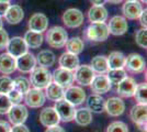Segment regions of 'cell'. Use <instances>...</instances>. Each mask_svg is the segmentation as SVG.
Segmentation results:
<instances>
[{
    "label": "cell",
    "instance_id": "6da1fadb",
    "mask_svg": "<svg viewBox=\"0 0 147 132\" xmlns=\"http://www.w3.org/2000/svg\"><path fill=\"white\" fill-rule=\"evenodd\" d=\"M68 40V34L63 26L55 25L46 32V42L51 47L61 49Z\"/></svg>",
    "mask_w": 147,
    "mask_h": 132
},
{
    "label": "cell",
    "instance_id": "7a4b0ae2",
    "mask_svg": "<svg viewBox=\"0 0 147 132\" xmlns=\"http://www.w3.org/2000/svg\"><path fill=\"white\" fill-rule=\"evenodd\" d=\"M31 85L37 89H44L52 83V74L49 73V68L42 66H37L31 72L30 78Z\"/></svg>",
    "mask_w": 147,
    "mask_h": 132
},
{
    "label": "cell",
    "instance_id": "3957f363",
    "mask_svg": "<svg viewBox=\"0 0 147 132\" xmlns=\"http://www.w3.org/2000/svg\"><path fill=\"white\" fill-rule=\"evenodd\" d=\"M109 34L108 25L104 22L91 23L85 32L86 38L92 42H103L109 38Z\"/></svg>",
    "mask_w": 147,
    "mask_h": 132
},
{
    "label": "cell",
    "instance_id": "277c9868",
    "mask_svg": "<svg viewBox=\"0 0 147 132\" xmlns=\"http://www.w3.org/2000/svg\"><path fill=\"white\" fill-rule=\"evenodd\" d=\"M61 19H63L64 24L67 28L74 29V28H79L80 25L84 24L85 17H84V13L81 12L79 9L70 8L63 13Z\"/></svg>",
    "mask_w": 147,
    "mask_h": 132
},
{
    "label": "cell",
    "instance_id": "5b68a950",
    "mask_svg": "<svg viewBox=\"0 0 147 132\" xmlns=\"http://www.w3.org/2000/svg\"><path fill=\"white\" fill-rule=\"evenodd\" d=\"M55 108L56 112L58 114L61 121L64 122H70L73 121L75 118V112H76V109L75 106H73L71 104H69L67 100H65L64 98L58 101H55Z\"/></svg>",
    "mask_w": 147,
    "mask_h": 132
},
{
    "label": "cell",
    "instance_id": "8992f818",
    "mask_svg": "<svg viewBox=\"0 0 147 132\" xmlns=\"http://www.w3.org/2000/svg\"><path fill=\"white\" fill-rule=\"evenodd\" d=\"M64 99L73 106H80L86 101V91L78 86H70L64 91Z\"/></svg>",
    "mask_w": 147,
    "mask_h": 132
},
{
    "label": "cell",
    "instance_id": "52a82bcc",
    "mask_svg": "<svg viewBox=\"0 0 147 132\" xmlns=\"http://www.w3.org/2000/svg\"><path fill=\"white\" fill-rule=\"evenodd\" d=\"M52 81L53 83L57 84L58 86L61 88L66 89V88L70 87L74 83V73L65 68H57L54 70V73L52 74Z\"/></svg>",
    "mask_w": 147,
    "mask_h": 132
},
{
    "label": "cell",
    "instance_id": "ba28073f",
    "mask_svg": "<svg viewBox=\"0 0 147 132\" xmlns=\"http://www.w3.org/2000/svg\"><path fill=\"white\" fill-rule=\"evenodd\" d=\"M94 75L96 73L92 70L91 66L85 64V65H79L77 67L76 73L74 74V79L81 86H89Z\"/></svg>",
    "mask_w": 147,
    "mask_h": 132
},
{
    "label": "cell",
    "instance_id": "9c48e42d",
    "mask_svg": "<svg viewBox=\"0 0 147 132\" xmlns=\"http://www.w3.org/2000/svg\"><path fill=\"white\" fill-rule=\"evenodd\" d=\"M7 114H8L9 121L14 126V125L24 123L29 117V111L25 106L18 104V105H12V107L10 108Z\"/></svg>",
    "mask_w": 147,
    "mask_h": 132
},
{
    "label": "cell",
    "instance_id": "30bf717a",
    "mask_svg": "<svg viewBox=\"0 0 147 132\" xmlns=\"http://www.w3.org/2000/svg\"><path fill=\"white\" fill-rule=\"evenodd\" d=\"M7 51L8 53L13 56L14 58L21 56L25 54L28 52V46L25 44L24 40L21 38V37H14L12 39H9L8 44H7Z\"/></svg>",
    "mask_w": 147,
    "mask_h": 132
},
{
    "label": "cell",
    "instance_id": "8fae6325",
    "mask_svg": "<svg viewBox=\"0 0 147 132\" xmlns=\"http://www.w3.org/2000/svg\"><path fill=\"white\" fill-rule=\"evenodd\" d=\"M25 104L31 108H40L42 107L45 100H46V97L45 94L42 91V89H37V88H32L29 89V91L25 94L24 97Z\"/></svg>",
    "mask_w": 147,
    "mask_h": 132
},
{
    "label": "cell",
    "instance_id": "7c38bea8",
    "mask_svg": "<svg viewBox=\"0 0 147 132\" xmlns=\"http://www.w3.org/2000/svg\"><path fill=\"white\" fill-rule=\"evenodd\" d=\"M127 29H129L127 21L124 17H121V16L112 17L108 24L109 33L113 34V35H123L126 33Z\"/></svg>",
    "mask_w": 147,
    "mask_h": 132
},
{
    "label": "cell",
    "instance_id": "4fadbf2b",
    "mask_svg": "<svg viewBox=\"0 0 147 132\" xmlns=\"http://www.w3.org/2000/svg\"><path fill=\"white\" fill-rule=\"evenodd\" d=\"M17 61V69H19L21 73H31L33 69L36 66V60L35 56L32 54L26 52L25 54L21 55L16 58Z\"/></svg>",
    "mask_w": 147,
    "mask_h": 132
},
{
    "label": "cell",
    "instance_id": "5bb4252c",
    "mask_svg": "<svg viewBox=\"0 0 147 132\" xmlns=\"http://www.w3.org/2000/svg\"><path fill=\"white\" fill-rule=\"evenodd\" d=\"M89 86L91 88L92 93L97 95L107 94L112 87L107 75H94L91 84Z\"/></svg>",
    "mask_w": 147,
    "mask_h": 132
},
{
    "label": "cell",
    "instance_id": "9a60e30c",
    "mask_svg": "<svg viewBox=\"0 0 147 132\" xmlns=\"http://www.w3.org/2000/svg\"><path fill=\"white\" fill-rule=\"evenodd\" d=\"M104 110L111 117H119L121 116L125 110V104L124 101L119 97H111L105 101Z\"/></svg>",
    "mask_w": 147,
    "mask_h": 132
},
{
    "label": "cell",
    "instance_id": "2e32d148",
    "mask_svg": "<svg viewBox=\"0 0 147 132\" xmlns=\"http://www.w3.org/2000/svg\"><path fill=\"white\" fill-rule=\"evenodd\" d=\"M127 70L132 73H142L145 70V61L142 55L132 53L125 58V66Z\"/></svg>",
    "mask_w": 147,
    "mask_h": 132
},
{
    "label": "cell",
    "instance_id": "e0dca14e",
    "mask_svg": "<svg viewBox=\"0 0 147 132\" xmlns=\"http://www.w3.org/2000/svg\"><path fill=\"white\" fill-rule=\"evenodd\" d=\"M29 29L31 31L43 33L47 30L49 26V19L43 13H34L29 20Z\"/></svg>",
    "mask_w": 147,
    "mask_h": 132
},
{
    "label": "cell",
    "instance_id": "ac0fdd59",
    "mask_svg": "<svg viewBox=\"0 0 147 132\" xmlns=\"http://www.w3.org/2000/svg\"><path fill=\"white\" fill-rule=\"evenodd\" d=\"M40 121L44 127L49 128V127L57 126L61 122V119H59L58 114L56 112L55 108L46 107L44 108L40 113Z\"/></svg>",
    "mask_w": 147,
    "mask_h": 132
},
{
    "label": "cell",
    "instance_id": "d6986e66",
    "mask_svg": "<svg viewBox=\"0 0 147 132\" xmlns=\"http://www.w3.org/2000/svg\"><path fill=\"white\" fill-rule=\"evenodd\" d=\"M143 10L144 9L142 7V3L137 0L126 1L122 7V12L124 14V18H127L129 20L138 19Z\"/></svg>",
    "mask_w": 147,
    "mask_h": 132
},
{
    "label": "cell",
    "instance_id": "ffe728a7",
    "mask_svg": "<svg viewBox=\"0 0 147 132\" xmlns=\"http://www.w3.org/2000/svg\"><path fill=\"white\" fill-rule=\"evenodd\" d=\"M117 93L121 97H125V98H129V97H133L135 93V89L137 84L135 82L134 78L132 77H125L122 82H120L117 85Z\"/></svg>",
    "mask_w": 147,
    "mask_h": 132
},
{
    "label": "cell",
    "instance_id": "44dd1931",
    "mask_svg": "<svg viewBox=\"0 0 147 132\" xmlns=\"http://www.w3.org/2000/svg\"><path fill=\"white\" fill-rule=\"evenodd\" d=\"M17 69V61L9 53L0 54V73L3 75H10Z\"/></svg>",
    "mask_w": 147,
    "mask_h": 132
},
{
    "label": "cell",
    "instance_id": "7402d4cb",
    "mask_svg": "<svg viewBox=\"0 0 147 132\" xmlns=\"http://www.w3.org/2000/svg\"><path fill=\"white\" fill-rule=\"evenodd\" d=\"M58 63H59V66L61 68L74 72L79 66V58H78L77 55H75L73 53L65 52L61 55L59 60H58Z\"/></svg>",
    "mask_w": 147,
    "mask_h": 132
},
{
    "label": "cell",
    "instance_id": "603a6c76",
    "mask_svg": "<svg viewBox=\"0 0 147 132\" xmlns=\"http://www.w3.org/2000/svg\"><path fill=\"white\" fill-rule=\"evenodd\" d=\"M88 19L91 23L105 22L108 19V10L103 6H92L88 10Z\"/></svg>",
    "mask_w": 147,
    "mask_h": 132
},
{
    "label": "cell",
    "instance_id": "cb8c5ba5",
    "mask_svg": "<svg viewBox=\"0 0 147 132\" xmlns=\"http://www.w3.org/2000/svg\"><path fill=\"white\" fill-rule=\"evenodd\" d=\"M24 17V12L22 10V8L20 6H10L9 9L7 10L6 14H5V19L8 23L10 24H18L20 23Z\"/></svg>",
    "mask_w": 147,
    "mask_h": 132
},
{
    "label": "cell",
    "instance_id": "d4e9b609",
    "mask_svg": "<svg viewBox=\"0 0 147 132\" xmlns=\"http://www.w3.org/2000/svg\"><path fill=\"white\" fill-rule=\"evenodd\" d=\"M87 106L88 109L91 112L100 113L104 111V107H105V100L103 97H101L100 95L93 94L90 95L87 98Z\"/></svg>",
    "mask_w": 147,
    "mask_h": 132
},
{
    "label": "cell",
    "instance_id": "484cf974",
    "mask_svg": "<svg viewBox=\"0 0 147 132\" xmlns=\"http://www.w3.org/2000/svg\"><path fill=\"white\" fill-rule=\"evenodd\" d=\"M129 117L132 121L140 125V123H144L146 122V117H147V108L146 105H142V104H137L132 107L131 111H129Z\"/></svg>",
    "mask_w": 147,
    "mask_h": 132
},
{
    "label": "cell",
    "instance_id": "4316f807",
    "mask_svg": "<svg viewBox=\"0 0 147 132\" xmlns=\"http://www.w3.org/2000/svg\"><path fill=\"white\" fill-rule=\"evenodd\" d=\"M91 68L94 73L99 75H104L109 72V65H108V60L103 55H97L91 60Z\"/></svg>",
    "mask_w": 147,
    "mask_h": 132
},
{
    "label": "cell",
    "instance_id": "83f0119b",
    "mask_svg": "<svg viewBox=\"0 0 147 132\" xmlns=\"http://www.w3.org/2000/svg\"><path fill=\"white\" fill-rule=\"evenodd\" d=\"M36 63L45 68H49L51 66H53L55 64L56 56L55 54L49 50H43L41 51L36 55Z\"/></svg>",
    "mask_w": 147,
    "mask_h": 132
},
{
    "label": "cell",
    "instance_id": "f1b7e54d",
    "mask_svg": "<svg viewBox=\"0 0 147 132\" xmlns=\"http://www.w3.org/2000/svg\"><path fill=\"white\" fill-rule=\"evenodd\" d=\"M125 58H126V56L123 54L122 52L114 51V52L110 53V55L107 57L109 68L110 69L124 68V66H125Z\"/></svg>",
    "mask_w": 147,
    "mask_h": 132
},
{
    "label": "cell",
    "instance_id": "f546056e",
    "mask_svg": "<svg viewBox=\"0 0 147 132\" xmlns=\"http://www.w3.org/2000/svg\"><path fill=\"white\" fill-rule=\"evenodd\" d=\"M74 120L76 121L77 125L81 127L89 126L92 122V112L88 108H80L77 109L75 112V118Z\"/></svg>",
    "mask_w": 147,
    "mask_h": 132
},
{
    "label": "cell",
    "instance_id": "4dcf8cb0",
    "mask_svg": "<svg viewBox=\"0 0 147 132\" xmlns=\"http://www.w3.org/2000/svg\"><path fill=\"white\" fill-rule=\"evenodd\" d=\"M23 40H24V42L28 47L37 49V47H40L42 45V43H43V34L29 30L24 34Z\"/></svg>",
    "mask_w": 147,
    "mask_h": 132
},
{
    "label": "cell",
    "instance_id": "1f68e13d",
    "mask_svg": "<svg viewBox=\"0 0 147 132\" xmlns=\"http://www.w3.org/2000/svg\"><path fill=\"white\" fill-rule=\"evenodd\" d=\"M45 89H46L45 97H47L49 100L58 101L64 98V91H65V89L61 88V86H58L55 83H51Z\"/></svg>",
    "mask_w": 147,
    "mask_h": 132
},
{
    "label": "cell",
    "instance_id": "d6a6232c",
    "mask_svg": "<svg viewBox=\"0 0 147 132\" xmlns=\"http://www.w3.org/2000/svg\"><path fill=\"white\" fill-rule=\"evenodd\" d=\"M65 46L67 49V52L73 53L75 55H78L80 53H82V51L85 49V43L80 38L76 37V38L68 39Z\"/></svg>",
    "mask_w": 147,
    "mask_h": 132
},
{
    "label": "cell",
    "instance_id": "836d02e7",
    "mask_svg": "<svg viewBox=\"0 0 147 132\" xmlns=\"http://www.w3.org/2000/svg\"><path fill=\"white\" fill-rule=\"evenodd\" d=\"M126 70L124 68H117V69H109V72L107 73V77L109 79V82L114 85H117L120 82H122L123 79L126 77Z\"/></svg>",
    "mask_w": 147,
    "mask_h": 132
},
{
    "label": "cell",
    "instance_id": "e575fe53",
    "mask_svg": "<svg viewBox=\"0 0 147 132\" xmlns=\"http://www.w3.org/2000/svg\"><path fill=\"white\" fill-rule=\"evenodd\" d=\"M13 88L22 95H25L31 88V83L28 78H25L23 76H20L13 81Z\"/></svg>",
    "mask_w": 147,
    "mask_h": 132
},
{
    "label": "cell",
    "instance_id": "d590c367",
    "mask_svg": "<svg viewBox=\"0 0 147 132\" xmlns=\"http://www.w3.org/2000/svg\"><path fill=\"white\" fill-rule=\"evenodd\" d=\"M147 86L145 83L143 84H140L136 86V89H135L134 93V97L135 100L137 101L138 104H142V105H146L147 101Z\"/></svg>",
    "mask_w": 147,
    "mask_h": 132
},
{
    "label": "cell",
    "instance_id": "8d00e7d4",
    "mask_svg": "<svg viewBox=\"0 0 147 132\" xmlns=\"http://www.w3.org/2000/svg\"><path fill=\"white\" fill-rule=\"evenodd\" d=\"M13 89V79L9 76H0V94L8 95Z\"/></svg>",
    "mask_w": 147,
    "mask_h": 132
},
{
    "label": "cell",
    "instance_id": "74e56055",
    "mask_svg": "<svg viewBox=\"0 0 147 132\" xmlns=\"http://www.w3.org/2000/svg\"><path fill=\"white\" fill-rule=\"evenodd\" d=\"M135 42L138 46H141L142 49H146L147 47V30L142 28L140 30H137L135 33Z\"/></svg>",
    "mask_w": 147,
    "mask_h": 132
},
{
    "label": "cell",
    "instance_id": "f35d334b",
    "mask_svg": "<svg viewBox=\"0 0 147 132\" xmlns=\"http://www.w3.org/2000/svg\"><path fill=\"white\" fill-rule=\"evenodd\" d=\"M105 132H129V127L125 122L114 121L108 126Z\"/></svg>",
    "mask_w": 147,
    "mask_h": 132
},
{
    "label": "cell",
    "instance_id": "ab89813d",
    "mask_svg": "<svg viewBox=\"0 0 147 132\" xmlns=\"http://www.w3.org/2000/svg\"><path fill=\"white\" fill-rule=\"evenodd\" d=\"M12 107V104L9 99L8 95L0 94V114H6Z\"/></svg>",
    "mask_w": 147,
    "mask_h": 132
},
{
    "label": "cell",
    "instance_id": "60d3db41",
    "mask_svg": "<svg viewBox=\"0 0 147 132\" xmlns=\"http://www.w3.org/2000/svg\"><path fill=\"white\" fill-rule=\"evenodd\" d=\"M8 97H9V99H10L12 105H18L23 99V95L21 94V93H19L18 90H16L14 88L8 94Z\"/></svg>",
    "mask_w": 147,
    "mask_h": 132
},
{
    "label": "cell",
    "instance_id": "b9f144b4",
    "mask_svg": "<svg viewBox=\"0 0 147 132\" xmlns=\"http://www.w3.org/2000/svg\"><path fill=\"white\" fill-rule=\"evenodd\" d=\"M8 41H9V35L7 31L3 29H0V50L6 49Z\"/></svg>",
    "mask_w": 147,
    "mask_h": 132
},
{
    "label": "cell",
    "instance_id": "7bdbcfd3",
    "mask_svg": "<svg viewBox=\"0 0 147 132\" xmlns=\"http://www.w3.org/2000/svg\"><path fill=\"white\" fill-rule=\"evenodd\" d=\"M10 132H30V131H29V128L22 123V125H14L13 127H11V131Z\"/></svg>",
    "mask_w": 147,
    "mask_h": 132
},
{
    "label": "cell",
    "instance_id": "ee69618b",
    "mask_svg": "<svg viewBox=\"0 0 147 132\" xmlns=\"http://www.w3.org/2000/svg\"><path fill=\"white\" fill-rule=\"evenodd\" d=\"M11 131V126L9 122L5 120H0V132H10Z\"/></svg>",
    "mask_w": 147,
    "mask_h": 132
},
{
    "label": "cell",
    "instance_id": "f6af8a7d",
    "mask_svg": "<svg viewBox=\"0 0 147 132\" xmlns=\"http://www.w3.org/2000/svg\"><path fill=\"white\" fill-rule=\"evenodd\" d=\"M138 19H140V21H141L142 26H143L144 29H146V26H147V10L146 9L142 11L141 16H140Z\"/></svg>",
    "mask_w": 147,
    "mask_h": 132
},
{
    "label": "cell",
    "instance_id": "bcb514c9",
    "mask_svg": "<svg viewBox=\"0 0 147 132\" xmlns=\"http://www.w3.org/2000/svg\"><path fill=\"white\" fill-rule=\"evenodd\" d=\"M9 7H10L9 2H0V17H5Z\"/></svg>",
    "mask_w": 147,
    "mask_h": 132
},
{
    "label": "cell",
    "instance_id": "7dc6e473",
    "mask_svg": "<svg viewBox=\"0 0 147 132\" xmlns=\"http://www.w3.org/2000/svg\"><path fill=\"white\" fill-rule=\"evenodd\" d=\"M45 132H66V131H65L61 126H58V125H57V126L49 127V128H47Z\"/></svg>",
    "mask_w": 147,
    "mask_h": 132
},
{
    "label": "cell",
    "instance_id": "c3c4849f",
    "mask_svg": "<svg viewBox=\"0 0 147 132\" xmlns=\"http://www.w3.org/2000/svg\"><path fill=\"white\" fill-rule=\"evenodd\" d=\"M90 2L93 6H103L107 2V0H90Z\"/></svg>",
    "mask_w": 147,
    "mask_h": 132
},
{
    "label": "cell",
    "instance_id": "681fc988",
    "mask_svg": "<svg viewBox=\"0 0 147 132\" xmlns=\"http://www.w3.org/2000/svg\"><path fill=\"white\" fill-rule=\"evenodd\" d=\"M138 128H140V130L143 132H146V122H144V123H140V125H137Z\"/></svg>",
    "mask_w": 147,
    "mask_h": 132
},
{
    "label": "cell",
    "instance_id": "f907efd6",
    "mask_svg": "<svg viewBox=\"0 0 147 132\" xmlns=\"http://www.w3.org/2000/svg\"><path fill=\"white\" fill-rule=\"evenodd\" d=\"M107 1L110 3H113V5H117V3H121L123 0H107Z\"/></svg>",
    "mask_w": 147,
    "mask_h": 132
},
{
    "label": "cell",
    "instance_id": "816d5d0a",
    "mask_svg": "<svg viewBox=\"0 0 147 132\" xmlns=\"http://www.w3.org/2000/svg\"><path fill=\"white\" fill-rule=\"evenodd\" d=\"M11 0H0V2H10Z\"/></svg>",
    "mask_w": 147,
    "mask_h": 132
},
{
    "label": "cell",
    "instance_id": "f5cc1de1",
    "mask_svg": "<svg viewBox=\"0 0 147 132\" xmlns=\"http://www.w3.org/2000/svg\"><path fill=\"white\" fill-rule=\"evenodd\" d=\"M0 29H2V20H1V17H0Z\"/></svg>",
    "mask_w": 147,
    "mask_h": 132
},
{
    "label": "cell",
    "instance_id": "db71d44e",
    "mask_svg": "<svg viewBox=\"0 0 147 132\" xmlns=\"http://www.w3.org/2000/svg\"><path fill=\"white\" fill-rule=\"evenodd\" d=\"M141 1H142V2H144V3H146V2H147V0H141Z\"/></svg>",
    "mask_w": 147,
    "mask_h": 132
},
{
    "label": "cell",
    "instance_id": "11a10c76",
    "mask_svg": "<svg viewBox=\"0 0 147 132\" xmlns=\"http://www.w3.org/2000/svg\"><path fill=\"white\" fill-rule=\"evenodd\" d=\"M127 1H134V0H127Z\"/></svg>",
    "mask_w": 147,
    "mask_h": 132
}]
</instances>
